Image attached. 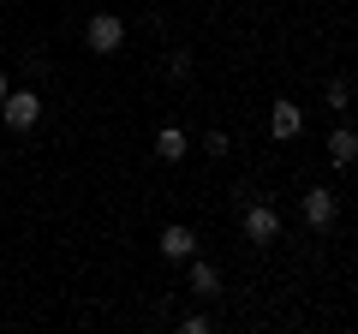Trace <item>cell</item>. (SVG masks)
Listing matches in <instances>:
<instances>
[{
  "instance_id": "6da1fadb",
  "label": "cell",
  "mask_w": 358,
  "mask_h": 334,
  "mask_svg": "<svg viewBox=\"0 0 358 334\" xmlns=\"http://www.w3.org/2000/svg\"><path fill=\"white\" fill-rule=\"evenodd\" d=\"M120 42H126V24H120L114 13H96L84 24V48L90 54H120Z\"/></svg>"
},
{
  "instance_id": "7a4b0ae2",
  "label": "cell",
  "mask_w": 358,
  "mask_h": 334,
  "mask_svg": "<svg viewBox=\"0 0 358 334\" xmlns=\"http://www.w3.org/2000/svg\"><path fill=\"white\" fill-rule=\"evenodd\" d=\"M0 119H6L13 131H30V126L42 119V96H36V90H6V102H0Z\"/></svg>"
},
{
  "instance_id": "3957f363",
  "label": "cell",
  "mask_w": 358,
  "mask_h": 334,
  "mask_svg": "<svg viewBox=\"0 0 358 334\" xmlns=\"http://www.w3.org/2000/svg\"><path fill=\"white\" fill-rule=\"evenodd\" d=\"M299 209H305V227H317V233H329L334 221H341V197H334L329 185H317V191H305V203H299Z\"/></svg>"
},
{
  "instance_id": "277c9868",
  "label": "cell",
  "mask_w": 358,
  "mask_h": 334,
  "mask_svg": "<svg viewBox=\"0 0 358 334\" xmlns=\"http://www.w3.org/2000/svg\"><path fill=\"white\" fill-rule=\"evenodd\" d=\"M239 227H245V239H251V245H275V239H281V215H275L268 203H245Z\"/></svg>"
},
{
  "instance_id": "5b68a950",
  "label": "cell",
  "mask_w": 358,
  "mask_h": 334,
  "mask_svg": "<svg viewBox=\"0 0 358 334\" xmlns=\"http://www.w3.org/2000/svg\"><path fill=\"white\" fill-rule=\"evenodd\" d=\"M155 245H162V257H167V263H192V257H197V233L185 227V221L162 227V239H155Z\"/></svg>"
},
{
  "instance_id": "8992f818",
  "label": "cell",
  "mask_w": 358,
  "mask_h": 334,
  "mask_svg": "<svg viewBox=\"0 0 358 334\" xmlns=\"http://www.w3.org/2000/svg\"><path fill=\"white\" fill-rule=\"evenodd\" d=\"M268 131H275L281 143L305 138V108H299V102H275V108H268Z\"/></svg>"
},
{
  "instance_id": "52a82bcc",
  "label": "cell",
  "mask_w": 358,
  "mask_h": 334,
  "mask_svg": "<svg viewBox=\"0 0 358 334\" xmlns=\"http://www.w3.org/2000/svg\"><path fill=\"white\" fill-rule=\"evenodd\" d=\"M358 161V131L352 126H334L329 131V167H352Z\"/></svg>"
},
{
  "instance_id": "ba28073f",
  "label": "cell",
  "mask_w": 358,
  "mask_h": 334,
  "mask_svg": "<svg viewBox=\"0 0 358 334\" xmlns=\"http://www.w3.org/2000/svg\"><path fill=\"white\" fill-rule=\"evenodd\" d=\"M185 150H192V143H185V131H179V126L155 131V155H162V161H185Z\"/></svg>"
},
{
  "instance_id": "9c48e42d",
  "label": "cell",
  "mask_w": 358,
  "mask_h": 334,
  "mask_svg": "<svg viewBox=\"0 0 358 334\" xmlns=\"http://www.w3.org/2000/svg\"><path fill=\"white\" fill-rule=\"evenodd\" d=\"M192 293H221V269H215V263H203V257H192Z\"/></svg>"
},
{
  "instance_id": "30bf717a",
  "label": "cell",
  "mask_w": 358,
  "mask_h": 334,
  "mask_svg": "<svg viewBox=\"0 0 358 334\" xmlns=\"http://www.w3.org/2000/svg\"><path fill=\"white\" fill-rule=\"evenodd\" d=\"M322 102H329L334 114H346V102H352V84H346V78H329V90H322Z\"/></svg>"
},
{
  "instance_id": "8fae6325",
  "label": "cell",
  "mask_w": 358,
  "mask_h": 334,
  "mask_svg": "<svg viewBox=\"0 0 358 334\" xmlns=\"http://www.w3.org/2000/svg\"><path fill=\"white\" fill-rule=\"evenodd\" d=\"M203 155H227V131H203Z\"/></svg>"
},
{
  "instance_id": "7c38bea8",
  "label": "cell",
  "mask_w": 358,
  "mask_h": 334,
  "mask_svg": "<svg viewBox=\"0 0 358 334\" xmlns=\"http://www.w3.org/2000/svg\"><path fill=\"white\" fill-rule=\"evenodd\" d=\"M6 90H13V84H6V72H0V102H6Z\"/></svg>"
}]
</instances>
